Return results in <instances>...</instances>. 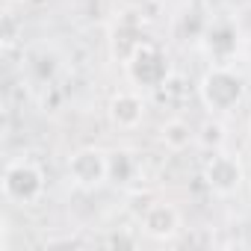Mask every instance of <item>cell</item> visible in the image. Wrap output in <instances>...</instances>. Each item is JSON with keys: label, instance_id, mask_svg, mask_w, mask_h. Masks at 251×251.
I'll use <instances>...</instances> for the list:
<instances>
[{"label": "cell", "instance_id": "cell-1", "mask_svg": "<svg viewBox=\"0 0 251 251\" xmlns=\"http://www.w3.org/2000/svg\"><path fill=\"white\" fill-rule=\"evenodd\" d=\"M198 89H201L204 106L213 109V112H230V109H236V106L242 103V98H245V80H242L236 71L225 68V65L207 71Z\"/></svg>", "mask_w": 251, "mask_h": 251}, {"label": "cell", "instance_id": "cell-2", "mask_svg": "<svg viewBox=\"0 0 251 251\" xmlns=\"http://www.w3.org/2000/svg\"><path fill=\"white\" fill-rule=\"evenodd\" d=\"M3 195L15 204H36L45 195V175L30 160H12L3 172Z\"/></svg>", "mask_w": 251, "mask_h": 251}, {"label": "cell", "instance_id": "cell-3", "mask_svg": "<svg viewBox=\"0 0 251 251\" xmlns=\"http://www.w3.org/2000/svg\"><path fill=\"white\" fill-rule=\"evenodd\" d=\"M124 65H127V77L145 89H160L169 77V59L154 42H142Z\"/></svg>", "mask_w": 251, "mask_h": 251}, {"label": "cell", "instance_id": "cell-4", "mask_svg": "<svg viewBox=\"0 0 251 251\" xmlns=\"http://www.w3.org/2000/svg\"><path fill=\"white\" fill-rule=\"evenodd\" d=\"M68 180L80 189H95L109 180V154L100 148H80L68 157Z\"/></svg>", "mask_w": 251, "mask_h": 251}, {"label": "cell", "instance_id": "cell-5", "mask_svg": "<svg viewBox=\"0 0 251 251\" xmlns=\"http://www.w3.org/2000/svg\"><path fill=\"white\" fill-rule=\"evenodd\" d=\"M204 177H207V186L219 195H233L248 177H245V169L242 163L233 157V154H216L207 166H204Z\"/></svg>", "mask_w": 251, "mask_h": 251}, {"label": "cell", "instance_id": "cell-6", "mask_svg": "<svg viewBox=\"0 0 251 251\" xmlns=\"http://www.w3.org/2000/svg\"><path fill=\"white\" fill-rule=\"evenodd\" d=\"M145 118V103L136 92H118L109 100V121L118 130H136Z\"/></svg>", "mask_w": 251, "mask_h": 251}, {"label": "cell", "instance_id": "cell-7", "mask_svg": "<svg viewBox=\"0 0 251 251\" xmlns=\"http://www.w3.org/2000/svg\"><path fill=\"white\" fill-rule=\"evenodd\" d=\"M142 230L154 239H172L180 230V213L172 204H151L142 216Z\"/></svg>", "mask_w": 251, "mask_h": 251}, {"label": "cell", "instance_id": "cell-8", "mask_svg": "<svg viewBox=\"0 0 251 251\" xmlns=\"http://www.w3.org/2000/svg\"><path fill=\"white\" fill-rule=\"evenodd\" d=\"M160 139H163V145L169 151H186L192 145V139H195V130L183 118H169L160 127Z\"/></svg>", "mask_w": 251, "mask_h": 251}, {"label": "cell", "instance_id": "cell-9", "mask_svg": "<svg viewBox=\"0 0 251 251\" xmlns=\"http://www.w3.org/2000/svg\"><path fill=\"white\" fill-rule=\"evenodd\" d=\"M139 172V160L130 151H112L109 154V180L112 183H130Z\"/></svg>", "mask_w": 251, "mask_h": 251}, {"label": "cell", "instance_id": "cell-10", "mask_svg": "<svg viewBox=\"0 0 251 251\" xmlns=\"http://www.w3.org/2000/svg\"><path fill=\"white\" fill-rule=\"evenodd\" d=\"M207 48H210L213 56H230L236 50V33L227 24H216L207 33Z\"/></svg>", "mask_w": 251, "mask_h": 251}, {"label": "cell", "instance_id": "cell-11", "mask_svg": "<svg viewBox=\"0 0 251 251\" xmlns=\"http://www.w3.org/2000/svg\"><path fill=\"white\" fill-rule=\"evenodd\" d=\"M157 92L163 95V100H166V103H177V100H183V98H186V92H189V89H186V80H183V77L169 74V77H166V83H163Z\"/></svg>", "mask_w": 251, "mask_h": 251}, {"label": "cell", "instance_id": "cell-12", "mask_svg": "<svg viewBox=\"0 0 251 251\" xmlns=\"http://www.w3.org/2000/svg\"><path fill=\"white\" fill-rule=\"evenodd\" d=\"M198 142H201L204 148L219 151V148L225 145V127H222V121H207L204 127H201V133H198Z\"/></svg>", "mask_w": 251, "mask_h": 251}, {"label": "cell", "instance_id": "cell-13", "mask_svg": "<svg viewBox=\"0 0 251 251\" xmlns=\"http://www.w3.org/2000/svg\"><path fill=\"white\" fill-rule=\"evenodd\" d=\"M9 3H24V0H9Z\"/></svg>", "mask_w": 251, "mask_h": 251}, {"label": "cell", "instance_id": "cell-14", "mask_svg": "<svg viewBox=\"0 0 251 251\" xmlns=\"http://www.w3.org/2000/svg\"><path fill=\"white\" fill-rule=\"evenodd\" d=\"M248 186H251V172H248Z\"/></svg>", "mask_w": 251, "mask_h": 251}]
</instances>
